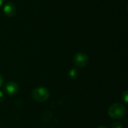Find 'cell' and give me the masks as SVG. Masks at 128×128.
<instances>
[{"instance_id": "3957f363", "label": "cell", "mask_w": 128, "mask_h": 128, "mask_svg": "<svg viewBox=\"0 0 128 128\" xmlns=\"http://www.w3.org/2000/svg\"><path fill=\"white\" fill-rule=\"evenodd\" d=\"M73 62L77 68H84L88 63V57L83 52H77L74 56Z\"/></svg>"}, {"instance_id": "ba28073f", "label": "cell", "mask_w": 128, "mask_h": 128, "mask_svg": "<svg viewBox=\"0 0 128 128\" xmlns=\"http://www.w3.org/2000/svg\"><path fill=\"white\" fill-rule=\"evenodd\" d=\"M110 128H123V124L121 122H114L112 124Z\"/></svg>"}, {"instance_id": "52a82bcc", "label": "cell", "mask_w": 128, "mask_h": 128, "mask_svg": "<svg viewBox=\"0 0 128 128\" xmlns=\"http://www.w3.org/2000/svg\"><path fill=\"white\" fill-rule=\"evenodd\" d=\"M122 100H124V102L125 104H128V91H125L124 92V93L122 94Z\"/></svg>"}, {"instance_id": "8992f818", "label": "cell", "mask_w": 128, "mask_h": 128, "mask_svg": "<svg viewBox=\"0 0 128 128\" xmlns=\"http://www.w3.org/2000/svg\"><path fill=\"white\" fill-rule=\"evenodd\" d=\"M68 76L71 80H75L79 76V70L77 68H72L70 70L68 73Z\"/></svg>"}, {"instance_id": "7c38bea8", "label": "cell", "mask_w": 128, "mask_h": 128, "mask_svg": "<svg viewBox=\"0 0 128 128\" xmlns=\"http://www.w3.org/2000/svg\"><path fill=\"white\" fill-rule=\"evenodd\" d=\"M98 128H106V127H104V126H100V127H98Z\"/></svg>"}, {"instance_id": "30bf717a", "label": "cell", "mask_w": 128, "mask_h": 128, "mask_svg": "<svg viewBox=\"0 0 128 128\" xmlns=\"http://www.w3.org/2000/svg\"><path fill=\"white\" fill-rule=\"evenodd\" d=\"M3 82H4V78H3V76L0 74V88H1V87L2 86V85H3Z\"/></svg>"}, {"instance_id": "7a4b0ae2", "label": "cell", "mask_w": 128, "mask_h": 128, "mask_svg": "<svg viewBox=\"0 0 128 128\" xmlns=\"http://www.w3.org/2000/svg\"><path fill=\"white\" fill-rule=\"evenodd\" d=\"M50 94L49 90L42 86L37 87L32 92V98L37 102H44L50 98Z\"/></svg>"}, {"instance_id": "6da1fadb", "label": "cell", "mask_w": 128, "mask_h": 128, "mask_svg": "<svg viewBox=\"0 0 128 128\" xmlns=\"http://www.w3.org/2000/svg\"><path fill=\"white\" fill-rule=\"evenodd\" d=\"M125 106L120 103L112 104L108 110V115L113 119H121L126 115Z\"/></svg>"}, {"instance_id": "9c48e42d", "label": "cell", "mask_w": 128, "mask_h": 128, "mask_svg": "<svg viewBox=\"0 0 128 128\" xmlns=\"http://www.w3.org/2000/svg\"><path fill=\"white\" fill-rule=\"evenodd\" d=\"M4 93L0 90V103H2V102L4 100Z\"/></svg>"}, {"instance_id": "5b68a950", "label": "cell", "mask_w": 128, "mask_h": 128, "mask_svg": "<svg viewBox=\"0 0 128 128\" xmlns=\"http://www.w3.org/2000/svg\"><path fill=\"white\" fill-rule=\"evenodd\" d=\"M3 13L7 17H12L16 13V6L13 2H7L3 8Z\"/></svg>"}, {"instance_id": "277c9868", "label": "cell", "mask_w": 128, "mask_h": 128, "mask_svg": "<svg viewBox=\"0 0 128 128\" xmlns=\"http://www.w3.org/2000/svg\"><path fill=\"white\" fill-rule=\"evenodd\" d=\"M19 90H20V88H19L18 84L13 81H10L7 82L4 87V92L10 96L16 95L19 92Z\"/></svg>"}, {"instance_id": "8fae6325", "label": "cell", "mask_w": 128, "mask_h": 128, "mask_svg": "<svg viewBox=\"0 0 128 128\" xmlns=\"http://www.w3.org/2000/svg\"><path fill=\"white\" fill-rule=\"evenodd\" d=\"M3 3H4V0H0V7L2 5Z\"/></svg>"}]
</instances>
